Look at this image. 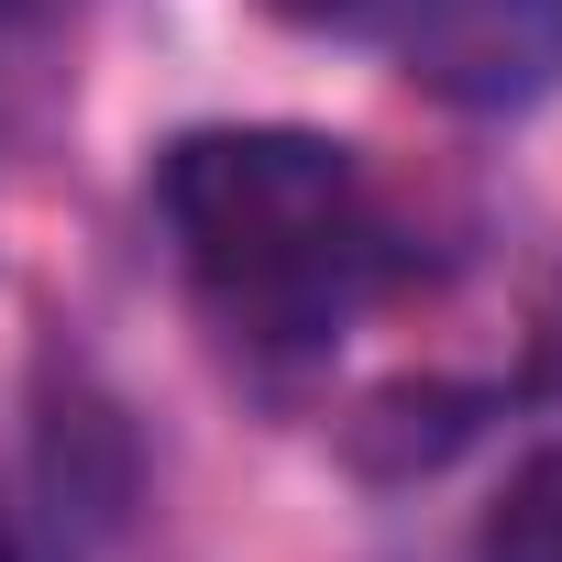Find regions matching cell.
Instances as JSON below:
<instances>
[{
    "instance_id": "cell-1",
    "label": "cell",
    "mask_w": 562,
    "mask_h": 562,
    "mask_svg": "<svg viewBox=\"0 0 562 562\" xmlns=\"http://www.w3.org/2000/svg\"><path fill=\"white\" fill-rule=\"evenodd\" d=\"M155 210L177 232V265L210 299V321L254 353L331 342L397 276V221H386L364 155L331 133H299V122L177 133L155 166Z\"/></svg>"
},
{
    "instance_id": "cell-2",
    "label": "cell",
    "mask_w": 562,
    "mask_h": 562,
    "mask_svg": "<svg viewBox=\"0 0 562 562\" xmlns=\"http://www.w3.org/2000/svg\"><path fill=\"white\" fill-rule=\"evenodd\" d=\"M397 67L452 111H540L562 89V0H386Z\"/></svg>"
},
{
    "instance_id": "cell-3",
    "label": "cell",
    "mask_w": 562,
    "mask_h": 562,
    "mask_svg": "<svg viewBox=\"0 0 562 562\" xmlns=\"http://www.w3.org/2000/svg\"><path fill=\"white\" fill-rule=\"evenodd\" d=\"M485 562H562V441H540L496 507H485Z\"/></svg>"
},
{
    "instance_id": "cell-4",
    "label": "cell",
    "mask_w": 562,
    "mask_h": 562,
    "mask_svg": "<svg viewBox=\"0 0 562 562\" xmlns=\"http://www.w3.org/2000/svg\"><path fill=\"white\" fill-rule=\"evenodd\" d=\"M0 562H78L56 496H12V485H0Z\"/></svg>"
},
{
    "instance_id": "cell-5",
    "label": "cell",
    "mask_w": 562,
    "mask_h": 562,
    "mask_svg": "<svg viewBox=\"0 0 562 562\" xmlns=\"http://www.w3.org/2000/svg\"><path fill=\"white\" fill-rule=\"evenodd\" d=\"M276 12H299V23H375L386 0H276Z\"/></svg>"
},
{
    "instance_id": "cell-6",
    "label": "cell",
    "mask_w": 562,
    "mask_h": 562,
    "mask_svg": "<svg viewBox=\"0 0 562 562\" xmlns=\"http://www.w3.org/2000/svg\"><path fill=\"white\" fill-rule=\"evenodd\" d=\"M12 23H23V0H0V34H12Z\"/></svg>"
}]
</instances>
